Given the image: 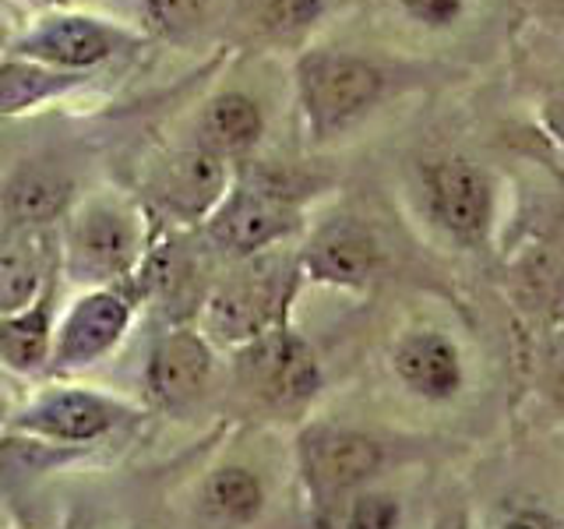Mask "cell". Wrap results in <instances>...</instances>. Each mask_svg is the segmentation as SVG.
I'll use <instances>...</instances> for the list:
<instances>
[{"label":"cell","instance_id":"cell-1","mask_svg":"<svg viewBox=\"0 0 564 529\" xmlns=\"http://www.w3.org/2000/svg\"><path fill=\"white\" fill-rule=\"evenodd\" d=\"M395 71L370 53L343 46H311L293 64L296 110L314 145H328L364 123L392 96Z\"/></svg>","mask_w":564,"mask_h":529},{"label":"cell","instance_id":"cell-2","mask_svg":"<svg viewBox=\"0 0 564 529\" xmlns=\"http://www.w3.org/2000/svg\"><path fill=\"white\" fill-rule=\"evenodd\" d=\"M145 43V35L117 25L102 14L85 11H50L18 32L11 40V57H25L67 75H93L102 64H110L120 53Z\"/></svg>","mask_w":564,"mask_h":529},{"label":"cell","instance_id":"cell-3","mask_svg":"<svg viewBox=\"0 0 564 529\" xmlns=\"http://www.w3.org/2000/svg\"><path fill=\"white\" fill-rule=\"evenodd\" d=\"M296 466L307 498L317 511H335L352 501L384 466L378 438L339 423H311L296 438Z\"/></svg>","mask_w":564,"mask_h":529},{"label":"cell","instance_id":"cell-4","mask_svg":"<svg viewBox=\"0 0 564 529\" xmlns=\"http://www.w3.org/2000/svg\"><path fill=\"white\" fill-rule=\"evenodd\" d=\"M234 378L264 410L296 413L322 388V364L304 335H296L290 325H275L237 346Z\"/></svg>","mask_w":564,"mask_h":529},{"label":"cell","instance_id":"cell-5","mask_svg":"<svg viewBox=\"0 0 564 529\" xmlns=\"http://www.w3.org/2000/svg\"><path fill=\"white\" fill-rule=\"evenodd\" d=\"M145 247V229L128 205L99 198L82 205L64 234V269L88 287H117L128 279Z\"/></svg>","mask_w":564,"mask_h":529},{"label":"cell","instance_id":"cell-6","mask_svg":"<svg viewBox=\"0 0 564 529\" xmlns=\"http://www.w3.org/2000/svg\"><path fill=\"white\" fill-rule=\"evenodd\" d=\"M300 282V264L279 269V264H254L243 276L226 279L223 287L205 300V339L223 346H243L261 332L286 325L290 300Z\"/></svg>","mask_w":564,"mask_h":529},{"label":"cell","instance_id":"cell-7","mask_svg":"<svg viewBox=\"0 0 564 529\" xmlns=\"http://www.w3.org/2000/svg\"><path fill=\"white\" fill-rule=\"evenodd\" d=\"M300 226H304V205L240 176L205 219V237L223 255L251 261L269 247L290 240Z\"/></svg>","mask_w":564,"mask_h":529},{"label":"cell","instance_id":"cell-8","mask_svg":"<svg viewBox=\"0 0 564 529\" xmlns=\"http://www.w3.org/2000/svg\"><path fill=\"white\" fill-rule=\"evenodd\" d=\"M420 176L434 223L455 244L476 247L490 237L494 212H498V187L480 163L466 155H441L431 159Z\"/></svg>","mask_w":564,"mask_h":529},{"label":"cell","instance_id":"cell-9","mask_svg":"<svg viewBox=\"0 0 564 529\" xmlns=\"http://www.w3.org/2000/svg\"><path fill=\"white\" fill-rule=\"evenodd\" d=\"M134 296L117 282V287H96L82 293L75 304L64 311L53 332V357L50 367L67 375L99 364L106 353H113L131 328Z\"/></svg>","mask_w":564,"mask_h":529},{"label":"cell","instance_id":"cell-10","mask_svg":"<svg viewBox=\"0 0 564 529\" xmlns=\"http://www.w3.org/2000/svg\"><path fill=\"white\" fill-rule=\"evenodd\" d=\"M296 264H300V276H307L311 282H322V287L367 290L381 272L384 251H381V240L375 237V229L364 219L335 216L307 237Z\"/></svg>","mask_w":564,"mask_h":529},{"label":"cell","instance_id":"cell-11","mask_svg":"<svg viewBox=\"0 0 564 529\" xmlns=\"http://www.w3.org/2000/svg\"><path fill=\"white\" fill-rule=\"evenodd\" d=\"M123 417L128 410L120 402L88 388H50L14 417L11 428L57 445H88L110 434Z\"/></svg>","mask_w":564,"mask_h":529},{"label":"cell","instance_id":"cell-12","mask_svg":"<svg viewBox=\"0 0 564 529\" xmlns=\"http://www.w3.org/2000/svg\"><path fill=\"white\" fill-rule=\"evenodd\" d=\"M229 187H234L229 159L202 149L198 141L170 155L152 176L155 205L176 223H205L219 208Z\"/></svg>","mask_w":564,"mask_h":529},{"label":"cell","instance_id":"cell-13","mask_svg":"<svg viewBox=\"0 0 564 529\" xmlns=\"http://www.w3.org/2000/svg\"><path fill=\"white\" fill-rule=\"evenodd\" d=\"M392 370L416 399L452 402L466 388L463 353L441 328L402 332L392 346Z\"/></svg>","mask_w":564,"mask_h":529},{"label":"cell","instance_id":"cell-14","mask_svg":"<svg viewBox=\"0 0 564 529\" xmlns=\"http://www.w3.org/2000/svg\"><path fill=\"white\" fill-rule=\"evenodd\" d=\"M208 381H212V346L205 335L191 328H176L152 346L145 385L159 406L181 410V406L205 396Z\"/></svg>","mask_w":564,"mask_h":529},{"label":"cell","instance_id":"cell-15","mask_svg":"<svg viewBox=\"0 0 564 529\" xmlns=\"http://www.w3.org/2000/svg\"><path fill=\"white\" fill-rule=\"evenodd\" d=\"M53 247L46 229L8 226L0 234V317L25 311L43 296Z\"/></svg>","mask_w":564,"mask_h":529},{"label":"cell","instance_id":"cell-16","mask_svg":"<svg viewBox=\"0 0 564 529\" xmlns=\"http://www.w3.org/2000/svg\"><path fill=\"white\" fill-rule=\"evenodd\" d=\"M261 134H264L261 102L247 93H237V88L212 96L198 117V145L223 159H240L247 152H254Z\"/></svg>","mask_w":564,"mask_h":529},{"label":"cell","instance_id":"cell-17","mask_svg":"<svg viewBox=\"0 0 564 529\" xmlns=\"http://www.w3.org/2000/svg\"><path fill=\"white\" fill-rule=\"evenodd\" d=\"M8 226L46 229L70 208V176L53 166H22L0 194Z\"/></svg>","mask_w":564,"mask_h":529},{"label":"cell","instance_id":"cell-18","mask_svg":"<svg viewBox=\"0 0 564 529\" xmlns=\"http://www.w3.org/2000/svg\"><path fill=\"white\" fill-rule=\"evenodd\" d=\"M53 304L43 293L25 311H14L0 317V364L14 375H35V370L50 367L53 357Z\"/></svg>","mask_w":564,"mask_h":529},{"label":"cell","instance_id":"cell-19","mask_svg":"<svg viewBox=\"0 0 564 529\" xmlns=\"http://www.w3.org/2000/svg\"><path fill=\"white\" fill-rule=\"evenodd\" d=\"M93 75H67V71H53L25 57H4L0 64V117H18L53 99H64L67 93L88 85Z\"/></svg>","mask_w":564,"mask_h":529},{"label":"cell","instance_id":"cell-20","mask_svg":"<svg viewBox=\"0 0 564 529\" xmlns=\"http://www.w3.org/2000/svg\"><path fill=\"white\" fill-rule=\"evenodd\" d=\"M202 508L208 519L223 526H247L261 516L264 508V484L254 469L247 466H219L205 476Z\"/></svg>","mask_w":564,"mask_h":529},{"label":"cell","instance_id":"cell-21","mask_svg":"<svg viewBox=\"0 0 564 529\" xmlns=\"http://www.w3.org/2000/svg\"><path fill=\"white\" fill-rule=\"evenodd\" d=\"M234 11L264 43H300L325 14V0H234Z\"/></svg>","mask_w":564,"mask_h":529},{"label":"cell","instance_id":"cell-22","mask_svg":"<svg viewBox=\"0 0 564 529\" xmlns=\"http://www.w3.org/2000/svg\"><path fill=\"white\" fill-rule=\"evenodd\" d=\"M216 8L219 0H141L145 25L163 40H187V35L202 32Z\"/></svg>","mask_w":564,"mask_h":529},{"label":"cell","instance_id":"cell-23","mask_svg":"<svg viewBox=\"0 0 564 529\" xmlns=\"http://www.w3.org/2000/svg\"><path fill=\"white\" fill-rule=\"evenodd\" d=\"M402 508L392 494L381 490H360L343 508V526L339 529H399Z\"/></svg>","mask_w":564,"mask_h":529},{"label":"cell","instance_id":"cell-24","mask_svg":"<svg viewBox=\"0 0 564 529\" xmlns=\"http://www.w3.org/2000/svg\"><path fill=\"white\" fill-rule=\"evenodd\" d=\"M395 4L410 22L431 29V32L452 29L458 18L466 14V0H395Z\"/></svg>","mask_w":564,"mask_h":529},{"label":"cell","instance_id":"cell-25","mask_svg":"<svg viewBox=\"0 0 564 529\" xmlns=\"http://www.w3.org/2000/svg\"><path fill=\"white\" fill-rule=\"evenodd\" d=\"M501 529H564V519L551 516L543 508H519L501 522Z\"/></svg>","mask_w":564,"mask_h":529},{"label":"cell","instance_id":"cell-26","mask_svg":"<svg viewBox=\"0 0 564 529\" xmlns=\"http://www.w3.org/2000/svg\"><path fill=\"white\" fill-rule=\"evenodd\" d=\"M540 128L551 134L557 145H564V88L543 99V106H540Z\"/></svg>","mask_w":564,"mask_h":529},{"label":"cell","instance_id":"cell-27","mask_svg":"<svg viewBox=\"0 0 564 529\" xmlns=\"http://www.w3.org/2000/svg\"><path fill=\"white\" fill-rule=\"evenodd\" d=\"M533 14L543 25L564 29V0H533Z\"/></svg>","mask_w":564,"mask_h":529},{"label":"cell","instance_id":"cell-28","mask_svg":"<svg viewBox=\"0 0 564 529\" xmlns=\"http://www.w3.org/2000/svg\"><path fill=\"white\" fill-rule=\"evenodd\" d=\"M551 381H554V396L564 402V335L554 343V357H551Z\"/></svg>","mask_w":564,"mask_h":529},{"label":"cell","instance_id":"cell-29","mask_svg":"<svg viewBox=\"0 0 564 529\" xmlns=\"http://www.w3.org/2000/svg\"><path fill=\"white\" fill-rule=\"evenodd\" d=\"M11 18L0 11V64H4V57H8V50H11Z\"/></svg>","mask_w":564,"mask_h":529},{"label":"cell","instance_id":"cell-30","mask_svg":"<svg viewBox=\"0 0 564 529\" xmlns=\"http://www.w3.org/2000/svg\"><path fill=\"white\" fill-rule=\"evenodd\" d=\"M8 423V399H4V392H0V428Z\"/></svg>","mask_w":564,"mask_h":529},{"label":"cell","instance_id":"cell-31","mask_svg":"<svg viewBox=\"0 0 564 529\" xmlns=\"http://www.w3.org/2000/svg\"><path fill=\"white\" fill-rule=\"evenodd\" d=\"M437 529H463L455 519H445V522H437Z\"/></svg>","mask_w":564,"mask_h":529},{"label":"cell","instance_id":"cell-32","mask_svg":"<svg viewBox=\"0 0 564 529\" xmlns=\"http://www.w3.org/2000/svg\"><path fill=\"white\" fill-rule=\"evenodd\" d=\"M50 4H75V0H50Z\"/></svg>","mask_w":564,"mask_h":529},{"label":"cell","instance_id":"cell-33","mask_svg":"<svg viewBox=\"0 0 564 529\" xmlns=\"http://www.w3.org/2000/svg\"><path fill=\"white\" fill-rule=\"evenodd\" d=\"M18 4H40V0H18Z\"/></svg>","mask_w":564,"mask_h":529}]
</instances>
